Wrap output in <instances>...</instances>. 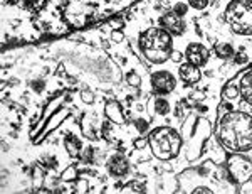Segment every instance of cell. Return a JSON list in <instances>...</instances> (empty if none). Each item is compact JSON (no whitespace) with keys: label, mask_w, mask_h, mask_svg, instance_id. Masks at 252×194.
Wrapping results in <instances>:
<instances>
[{"label":"cell","mask_w":252,"mask_h":194,"mask_svg":"<svg viewBox=\"0 0 252 194\" xmlns=\"http://www.w3.org/2000/svg\"><path fill=\"white\" fill-rule=\"evenodd\" d=\"M153 107H155V113H158V115H168L170 110H172V105H170L168 100L158 95L153 98Z\"/></svg>","instance_id":"15"},{"label":"cell","mask_w":252,"mask_h":194,"mask_svg":"<svg viewBox=\"0 0 252 194\" xmlns=\"http://www.w3.org/2000/svg\"><path fill=\"white\" fill-rule=\"evenodd\" d=\"M217 139L229 152L244 154L252 151V115L241 110L220 115L217 123Z\"/></svg>","instance_id":"1"},{"label":"cell","mask_w":252,"mask_h":194,"mask_svg":"<svg viewBox=\"0 0 252 194\" xmlns=\"http://www.w3.org/2000/svg\"><path fill=\"white\" fill-rule=\"evenodd\" d=\"M178 75H180V79L185 84H197L202 79V71L198 66H195L192 63H182L180 68H178Z\"/></svg>","instance_id":"10"},{"label":"cell","mask_w":252,"mask_h":194,"mask_svg":"<svg viewBox=\"0 0 252 194\" xmlns=\"http://www.w3.org/2000/svg\"><path fill=\"white\" fill-rule=\"evenodd\" d=\"M239 91H241L244 102L252 107V70L244 73L241 76V79H239Z\"/></svg>","instance_id":"11"},{"label":"cell","mask_w":252,"mask_h":194,"mask_svg":"<svg viewBox=\"0 0 252 194\" xmlns=\"http://www.w3.org/2000/svg\"><path fill=\"white\" fill-rule=\"evenodd\" d=\"M140 47L150 63L161 64L172 56L173 39L163 27H148L140 36Z\"/></svg>","instance_id":"2"},{"label":"cell","mask_w":252,"mask_h":194,"mask_svg":"<svg viewBox=\"0 0 252 194\" xmlns=\"http://www.w3.org/2000/svg\"><path fill=\"white\" fill-rule=\"evenodd\" d=\"M172 59H173V61H180V59H182V54H180V52H178V51H173L172 52Z\"/></svg>","instance_id":"28"},{"label":"cell","mask_w":252,"mask_h":194,"mask_svg":"<svg viewBox=\"0 0 252 194\" xmlns=\"http://www.w3.org/2000/svg\"><path fill=\"white\" fill-rule=\"evenodd\" d=\"M81 100H83L84 103H93L94 102V95H93V91H89V90H84L83 93H81Z\"/></svg>","instance_id":"22"},{"label":"cell","mask_w":252,"mask_h":194,"mask_svg":"<svg viewBox=\"0 0 252 194\" xmlns=\"http://www.w3.org/2000/svg\"><path fill=\"white\" fill-rule=\"evenodd\" d=\"M34 179H35V184L39 183V186H40V183H42V171H40L39 167L34 171Z\"/></svg>","instance_id":"25"},{"label":"cell","mask_w":252,"mask_h":194,"mask_svg":"<svg viewBox=\"0 0 252 194\" xmlns=\"http://www.w3.org/2000/svg\"><path fill=\"white\" fill-rule=\"evenodd\" d=\"M210 0H189V5L195 10H205L209 7Z\"/></svg>","instance_id":"18"},{"label":"cell","mask_w":252,"mask_h":194,"mask_svg":"<svg viewBox=\"0 0 252 194\" xmlns=\"http://www.w3.org/2000/svg\"><path fill=\"white\" fill-rule=\"evenodd\" d=\"M64 147H66V151L71 157H78L81 154V144L74 135H66V139H64Z\"/></svg>","instance_id":"14"},{"label":"cell","mask_w":252,"mask_h":194,"mask_svg":"<svg viewBox=\"0 0 252 194\" xmlns=\"http://www.w3.org/2000/svg\"><path fill=\"white\" fill-rule=\"evenodd\" d=\"M111 39H113L115 42H121V41L125 39V36H123V32H121V31H113Z\"/></svg>","instance_id":"23"},{"label":"cell","mask_w":252,"mask_h":194,"mask_svg":"<svg viewBox=\"0 0 252 194\" xmlns=\"http://www.w3.org/2000/svg\"><path fill=\"white\" fill-rule=\"evenodd\" d=\"M239 95H241V91H239V88L235 86V84H227L225 90H223V98L225 100H235L239 98Z\"/></svg>","instance_id":"16"},{"label":"cell","mask_w":252,"mask_h":194,"mask_svg":"<svg viewBox=\"0 0 252 194\" xmlns=\"http://www.w3.org/2000/svg\"><path fill=\"white\" fill-rule=\"evenodd\" d=\"M223 19L235 34L252 36V0H230Z\"/></svg>","instance_id":"4"},{"label":"cell","mask_w":252,"mask_h":194,"mask_svg":"<svg viewBox=\"0 0 252 194\" xmlns=\"http://www.w3.org/2000/svg\"><path fill=\"white\" fill-rule=\"evenodd\" d=\"M136 127L140 128V132H143L145 128H146V123L143 122V120H138V122H136Z\"/></svg>","instance_id":"29"},{"label":"cell","mask_w":252,"mask_h":194,"mask_svg":"<svg viewBox=\"0 0 252 194\" xmlns=\"http://www.w3.org/2000/svg\"><path fill=\"white\" fill-rule=\"evenodd\" d=\"M126 189L128 191H133V193H143L145 191V184H141V183H129L128 186H126Z\"/></svg>","instance_id":"21"},{"label":"cell","mask_w":252,"mask_h":194,"mask_svg":"<svg viewBox=\"0 0 252 194\" xmlns=\"http://www.w3.org/2000/svg\"><path fill=\"white\" fill-rule=\"evenodd\" d=\"M76 176H78V171H76L74 165H69L66 171L63 172V181H74Z\"/></svg>","instance_id":"19"},{"label":"cell","mask_w":252,"mask_h":194,"mask_svg":"<svg viewBox=\"0 0 252 194\" xmlns=\"http://www.w3.org/2000/svg\"><path fill=\"white\" fill-rule=\"evenodd\" d=\"M106 171L113 177H125L129 172V162L121 154H113L106 160Z\"/></svg>","instance_id":"9"},{"label":"cell","mask_w":252,"mask_h":194,"mask_svg":"<svg viewBox=\"0 0 252 194\" xmlns=\"http://www.w3.org/2000/svg\"><path fill=\"white\" fill-rule=\"evenodd\" d=\"M229 172L237 183H247L252 177V164L241 154H235L229 160Z\"/></svg>","instance_id":"6"},{"label":"cell","mask_w":252,"mask_h":194,"mask_svg":"<svg viewBox=\"0 0 252 194\" xmlns=\"http://www.w3.org/2000/svg\"><path fill=\"white\" fill-rule=\"evenodd\" d=\"M126 81H128L129 86H135V88H138V86H140V83H141V78L136 75L135 71H131L128 76H126Z\"/></svg>","instance_id":"20"},{"label":"cell","mask_w":252,"mask_h":194,"mask_svg":"<svg viewBox=\"0 0 252 194\" xmlns=\"http://www.w3.org/2000/svg\"><path fill=\"white\" fill-rule=\"evenodd\" d=\"M146 144H150V142L145 139V137H141V139L135 140V147H136V149H143V147H146Z\"/></svg>","instance_id":"24"},{"label":"cell","mask_w":252,"mask_h":194,"mask_svg":"<svg viewBox=\"0 0 252 194\" xmlns=\"http://www.w3.org/2000/svg\"><path fill=\"white\" fill-rule=\"evenodd\" d=\"M172 10H173L177 15H180V17H185V15L189 14V5H187L185 2H177V3H175V5L172 7Z\"/></svg>","instance_id":"17"},{"label":"cell","mask_w":252,"mask_h":194,"mask_svg":"<svg viewBox=\"0 0 252 194\" xmlns=\"http://www.w3.org/2000/svg\"><path fill=\"white\" fill-rule=\"evenodd\" d=\"M150 147L157 159L160 160H170L180 152L182 139L177 130L170 127H160L155 128L148 137Z\"/></svg>","instance_id":"3"},{"label":"cell","mask_w":252,"mask_h":194,"mask_svg":"<svg viewBox=\"0 0 252 194\" xmlns=\"http://www.w3.org/2000/svg\"><path fill=\"white\" fill-rule=\"evenodd\" d=\"M152 88L157 95H168L177 88L175 75L168 70H158L152 75Z\"/></svg>","instance_id":"5"},{"label":"cell","mask_w":252,"mask_h":194,"mask_svg":"<svg viewBox=\"0 0 252 194\" xmlns=\"http://www.w3.org/2000/svg\"><path fill=\"white\" fill-rule=\"evenodd\" d=\"M214 52H215V56H217V58L225 59V61H227V59H232L234 56H235L234 46L229 41H219V42H215L214 44Z\"/></svg>","instance_id":"13"},{"label":"cell","mask_w":252,"mask_h":194,"mask_svg":"<svg viewBox=\"0 0 252 194\" xmlns=\"http://www.w3.org/2000/svg\"><path fill=\"white\" fill-rule=\"evenodd\" d=\"M209 58H210V51L207 49L204 44L200 42H190L185 49V59L189 63L195 64V66H205L209 63Z\"/></svg>","instance_id":"8"},{"label":"cell","mask_w":252,"mask_h":194,"mask_svg":"<svg viewBox=\"0 0 252 194\" xmlns=\"http://www.w3.org/2000/svg\"><path fill=\"white\" fill-rule=\"evenodd\" d=\"M192 193H205V194H210V193H212V189L205 188V186H200V188H195Z\"/></svg>","instance_id":"26"},{"label":"cell","mask_w":252,"mask_h":194,"mask_svg":"<svg viewBox=\"0 0 252 194\" xmlns=\"http://www.w3.org/2000/svg\"><path fill=\"white\" fill-rule=\"evenodd\" d=\"M158 24L172 36H184L187 31L184 17L177 15L173 10H168V12H165V14H161L160 19H158Z\"/></svg>","instance_id":"7"},{"label":"cell","mask_w":252,"mask_h":194,"mask_svg":"<svg viewBox=\"0 0 252 194\" xmlns=\"http://www.w3.org/2000/svg\"><path fill=\"white\" fill-rule=\"evenodd\" d=\"M86 186H88V184L84 183V181H83V183H79V191H81V193H84V191H86Z\"/></svg>","instance_id":"30"},{"label":"cell","mask_w":252,"mask_h":194,"mask_svg":"<svg viewBox=\"0 0 252 194\" xmlns=\"http://www.w3.org/2000/svg\"><path fill=\"white\" fill-rule=\"evenodd\" d=\"M104 113H106L108 120L113 123H125V115L123 110H121V105L118 102H109L104 108Z\"/></svg>","instance_id":"12"},{"label":"cell","mask_w":252,"mask_h":194,"mask_svg":"<svg viewBox=\"0 0 252 194\" xmlns=\"http://www.w3.org/2000/svg\"><path fill=\"white\" fill-rule=\"evenodd\" d=\"M32 90L37 91V93H39V91H42V90H44V83H42V81H39V83H35V81H34V83H32Z\"/></svg>","instance_id":"27"}]
</instances>
